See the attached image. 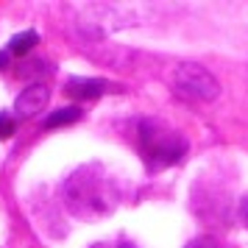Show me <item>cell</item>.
I'll list each match as a JSON object with an SVG mask.
<instances>
[{"label":"cell","mask_w":248,"mask_h":248,"mask_svg":"<svg viewBox=\"0 0 248 248\" xmlns=\"http://www.w3.org/2000/svg\"><path fill=\"white\" fill-rule=\"evenodd\" d=\"M106 84L101 78H84V76H76L64 84V92L76 101H92V98H101Z\"/></svg>","instance_id":"obj_5"},{"label":"cell","mask_w":248,"mask_h":248,"mask_svg":"<svg viewBox=\"0 0 248 248\" xmlns=\"http://www.w3.org/2000/svg\"><path fill=\"white\" fill-rule=\"evenodd\" d=\"M173 90L187 101H215L220 95V84L206 67L184 62L173 73Z\"/></svg>","instance_id":"obj_3"},{"label":"cell","mask_w":248,"mask_h":248,"mask_svg":"<svg viewBox=\"0 0 248 248\" xmlns=\"http://www.w3.org/2000/svg\"><path fill=\"white\" fill-rule=\"evenodd\" d=\"M81 117V106H67V109H59V112H53L50 117H45V128H59V125H70L76 123Z\"/></svg>","instance_id":"obj_7"},{"label":"cell","mask_w":248,"mask_h":248,"mask_svg":"<svg viewBox=\"0 0 248 248\" xmlns=\"http://www.w3.org/2000/svg\"><path fill=\"white\" fill-rule=\"evenodd\" d=\"M64 198H67V206L73 215H78L84 220H95V217H103V215L112 212V184L106 179L101 165H84L78 168L64 184Z\"/></svg>","instance_id":"obj_1"},{"label":"cell","mask_w":248,"mask_h":248,"mask_svg":"<svg viewBox=\"0 0 248 248\" xmlns=\"http://www.w3.org/2000/svg\"><path fill=\"white\" fill-rule=\"evenodd\" d=\"M240 217H243V223L248 229V195H243V201H240Z\"/></svg>","instance_id":"obj_10"},{"label":"cell","mask_w":248,"mask_h":248,"mask_svg":"<svg viewBox=\"0 0 248 248\" xmlns=\"http://www.w3.org/2000/svg\"><path fill=\"white\" fill-rule=\"evenodd\" d=\"M14 128H17V120H14V114L0 112V140H9V137L14 134Z\"/></svg>","instance_id":"obj_8"},{"label":"cell","mask_w":248,"mask_h":248,"mask_svg":"<svg viewBox=\"0 0 248 248\" xmlns=\"http://www.w3.org/2000/svg\"><path fill=\"white\" fill-rule=\"evenodd\" d=\"M117 248H137V246H131V243H120Z\"/></svg>","instance_id":"obj_12"},{"label":"cell","mask_w":248,"mask_h":248,"mask_svg":"<svg viewBox=\"0 0 248 248\" xmlns=\"http://www.w3.org/2000/svg\"><path fill=\"white\" fill-rule=\"evenodd\" d=\"M184 248H223V246H220L215 237H195V240H190Z\"/></svg>","instance_id":"obj_9"},{"label":"cell","mask_w":248,"mask_h":248,"mask_svg":"<svg viewBox=\"0 0 248 248\" xmlns=\"http://www.w3.org/2000/svg\"><path fill=\"white\" fill-rule=\"evenodd\" d=\"M47 101H50V90H47L45 84H31V87H25L17 95L14 112L20 114V117H34V114H39L47 106Z\"/></svg>","instance_id":"obj_4"},{"label":"cell","mask_w":248,"mask_h":248,"mask_svg":"<svg viewBox=\"0 0 248 248\" xmlns=\"http://www.w3.org/2000/svg\"><path fill=\"white\" fill-rule=\"evenodd\" d=\"M140 151L148 162V170L156 173L162 168H170L176 165L184 151H187V142L184 137H179L176 131H170L165 125H159L156 120H140Z\"/></svg>","instance_id":"obj_2"},{"label":"cell","mask_w":248,"mask_h":248,"mask_svg":"<svg viewBox=\"0 0 248 248\" xmlns=\"http://www.w3.org/2000/svg\"><path fill=\"white\" fill-rule=\"evenodd\" d=\"M9 64V50H0V70Z\"/></svg>","instance_id":"obj_11"},{"label":"cell","mask_w":248,"mask_h":248,"mask_svg":"<svg viewBox=\"0 0 248 248\" xmlns=\"http://www.w3.org/2000/svg\"><path fill=\"white\" fill-rule=\"evenodd\" d=\"M36 42H39V34H36V31L14 34L12 42H9V53H14V56H28V53L36 47Z\"/></svg>","instance_id":"obj_6"}]
</instances>
